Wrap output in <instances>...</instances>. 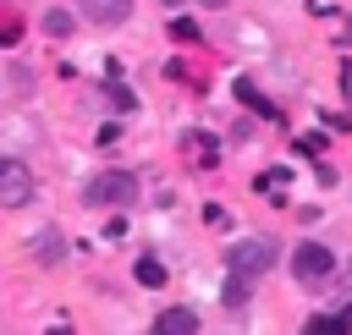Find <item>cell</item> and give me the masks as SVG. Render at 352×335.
<instances>
[{
    "mask_svg": "<svg viewBox=\"0 0 352 335\" xmlns=\"http://www.w3.org/2000/svg\"><path fill=\"white\" fill-rule=\"evenodd\" d=\"M82 203H94V209H126V203H138V176L132 170H99L82 187Z\"/></svg>",
    "mask_w": 352,
    "mask_h": 335,
    "instance_id": "1",
    "label": "cell"
},
{
    "mask_svg": "<svg viewBox=\"0 0 352 335\" xmlns=\"http://www.w3.org/2000/svg\"><path fill=\"white\" fill-rule=\"evenodd\" d=\"M275 242L270 236H248V242H231V253H226V264H231V275H248V280H258L270 264H275Z\"/></svg>",
    "mask_w": 352,
    "mask_h": 335,
    "instance_id": "2",
    "label": "cell"
},
{
    "mask_svg": "<svg viewBox=\"0 0 352 335\" xmlns=\"http://www.w3.org/2000/svg\"><path fill=\"white\" fill-rule=\"evenodd\" d=\"M292 275H297L308 291H319V286L336 275V258H330V247H319V242H297V253H292Z\"/></svg>",
    "mask_w": 352,
    "mask_h": 335,
    "instance_id": "3",
    "label": "cell"
},
{
    "mask_svg": "<svg viewBox=\"0 0 352 335\" xmlns=\"http://www.w3.org/2000/svg\"><path fill=\"white\" fill-rule=\"evenodd\" d=\"M0 203H6V209L33 203V170H28L22 159H11V154H0Z\"/></svg>",
    "mask_w": 352,
    "mask_h": 335,
    "instance_id": "4",
    "label": "cell"
},
{
    "mask_svg": "<svg viewBox=\"0 0 352 335\" xmlns=\"http://www.w3.org/2000/svg\"><path fill=\"white\" fill-rule=\"evenodd\" d=\"M82 11H88V22L116 27V22H126V16H132V0H82Z\"/></svg>",
    "mask_w": 352,
    "mask_h": 335,
    "instance_id": "5",
    "label": "cell"
},
{
    "mask_svg": "<svg viewBox=\"0 0 352 335\" xmlns=\"http://www.w3.org/2000/svg\"><path fill=\"white\" fill-rule=\"evenodd\" d=\"M192 330H198V313L192 308H165L154 319V335H192Z\"/></svg>",
    "mask_w": 352,
    "mask_h": 335,
    "instance_id": "6",
    "label": "cell"
},
{
    "mask_svg": "<svg viewBox=\"0 0 352 335\" xmlns=\"http://www.w3.org/2000/svg\"><path fill=\"white\" fill-rule=\"evenodd\" d=\"M236 99H248V104H253L258 115H280V110H275V104H270V99H264V93L253 88V82H236Z\"/></svg>",
    "mask_w": 352,
    "mask_h": 335,
    "instance_id": "7",
    "label": "cell"
},
{
    "mask_svg": "<svg viewBox=\"0 0 352 335\" xmlns=\"http://www.w3.org/2000/svg\"><path fill=\"white\" fill-rule=\"evenodd\" d=\"M341 330H352L341 313H324V319H308V335H341Z\"/></svg>",
    "mask_w": 352,
    "mask_h": 335,
    "instance_id": "8",
    "label": "cell"
},
{
    "mask_svg": "<svg viewBox=\"0 0 352 335\" xmlns=\"http://www.w3.org/2000/svg\"><path fill=\"white\" fill-rule=\"evenodd\" d=\"M138 280L143 286H165V264L160 258H138Z\"/></svg>",
    "mask_w": 352,
    "mask_h": 335,
    "instance_id": "9",
    "label": "cell"
},
{
    "mask_svg": "<svg viewBox=\"0 0 352 335\" xmlns=\"http://www.w3.org/2000/svg\"><path fill=\"white\" fill-rule=\"evenodd\" d=\"M33 253H38V258H50V264H55V258H60V236H55V231H44V236H38V242H33Z\"/></svg>",
    "mask_w": 352,
    "mask_h": 335,
    "instance_id": "10",
    "label": "cell"
},
{
    "mask_svg": "<svg viewBox=\"0 0 352 335\" xmlns=\"http://www.w3.org/2000/svg\"><path fill=\"white\" fill-rule=\"evenodd\" d=\"M248 291H253V280H248V275H231V286H226V302L236 308V302H242Z\"/></svg>",
    "mask_w": 352,
    "mask_h": 335,
    "instance_id": "11",
    "label": "cell"
},
{
    "mask_svg": "<svg viewBox=\"0 0 352 335\" xmlns=\"http://www.w3.org/2000/svg\"><path fill=\"white\" fill-rule=\"evenodd\" d=\"M44 27H50L55 38H66V33H72V16H66V11H50V16H44Z\"/></svg>",
    "mask_w": 352,
    "mask_h": 335,
    "instance_id": "12",
    "label": "cell"
},
{
    "mask_svg": "<svg viewBox=\"0 0 352 335\" xmlns=\"http://www.w3.org/2000/svg\"><path fill=\"white\" fill-rule=\"evenodd\" d=\"M170 33H176V38H198V22H187V16H176V22H170Z\"/></svg>",
    "mask_w": 352,
    "mask_h": 335,
    "instance_id": "13",
    "label": "cell"
},
{
    "mask_svg": "<svg viewBox=\"0 0 352 335\" xmlns=\"http://www.w3.org/2000/svg\"><path fill=\"white\" fill-rule=\"evenodd\" d=\"M110 104H116V110H132V104H138V99H132V93H126V88H110Z\"/></svg>",
    "mask_w": 352,
    "mask_h": 335,
    "instance_id": "14",
    "label": "cell"
},
{
    "mask_svg": "<svg viewBox=\"0 0 352 335\" xmlns=\"http://www.w3.org/2000/svg\"><path fill=\"white\" fill-rule=\"evenodd\" d=\"M16 33H22L16 22H0V44H16Z\"/></svg>",
    "mask_w": 352,
    "mask_h": 335,
    "instance_id": "15",
    "label": "cell"
},
{
    "mask_svg": "<svg viewBox=\"0 0 352 335\" xmlns=\"http://www.w3.org/2000/svg\"><path fill=\"white\" fill-rule=\"evenodd\" d=\"M198 5H226V0H198Z\"/></svg>",
    "mask_w": 352,
    "mask_h": 335,
    "instance_id": "16",
    "label": "cell"
},
{
    "mask_svg": "<svg viewBox=\"0 0 352 335\" xmlns=\"http://www.w3.org/2000/svg\"><path fill=\"white\" fill-rule=\"evenodd\" d=\"M165 5H182V0H165Z\"/></svg>",
    "mask_w": 352,
    "mask_h": 335,
    "instance_id": "17",
    "label": "cell"
}]
</instances>
